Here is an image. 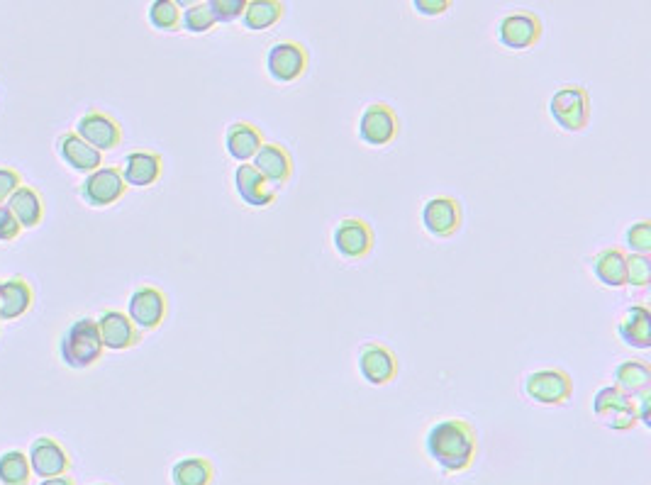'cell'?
I'll list each match as a JSON object with an SVG mask.
<instances>
[{
    "label": "cell",
    "mask_w": 651,
    "mask_h": 485,
    "mask_svg": "<svg viewBox=\"0 0 651 485\" xmlns=\"http://www.w3.org/2000/svg\"><path fill=\"white\" fill-rule=\"evenodd\" d=\"M593 276L605 288H625L627 286V254L617 247H605L593 256L591 261Z\"/></svg>",
    "instance_id": "22"
},
{
    "label": "cell",
    "mask_w": 651,
    "mask_h": 485,
    "mask_svg": "<svg viewBox=\"0 0 651 485\" xmlns=\"http://www.w3.org/2000/svg\"><path fill=\"white\" fill-rule=\"evenodd\" d=\"M120 174L127 186L149 188L164 174V159L157 152H132L125 156Z\"/></svg>",
    "instance_id": "20"
},
{
    "label": "cell",
    "mask_w": 651,
    "mask_h": 485,
    "mask_svg": "<svg viewBox=\"0 0 651 485\" xmlns=\"http://www.w3.org/2000/svg\"><path fill=\"white\" fill-rule=\"evenodd\" d=\"M374 227L361 217H344L332 230V247L347 261H361L374 252Z\"/></svg>",
    "instance_id": "7"
},
{
    "label": "cell",
    "mask_w": 651,
    "mask_h": 485,
    "mask_svg": "<svg viewBox=\"0 0 651 485\" xmlns=\"http://www.w3.org/2000/svg\"><path fill=\"white\" fill-rule=\"evenodd\" d=\"M649 400H651V390H647V393H642V395H637V417H639V422H642L644 427H651V412H649Z\"/></svg>",
    "instance_id": "39"
},
{
    "label": "cell",
    "mask_w": 651,
    "mask_h": 485,
    "mask_svg": "<svg viewBox=\"0 0 651 485\" xmlns=\"http://www.w3.org/2000/svg\"><path fill=\"white\" fill-rule=\"evenodd\" d=\"M76 135L86 144H91L93 149H98V152H110V149L120 147L122 127L120 122L108 113L88 110V113L76 122Z\"/></svg>",
    "instance_id": "13"
},
{
    "label": "cell",
    "mask_w": 651,
    "mask_h": 485,
    "mask_svg": "<svg viewBox=\"0 0 651 485\" xmlns=\"http://www.w3.org/2000/svg\"><path fill=\"white\" fill-rule=\"evenodd\" d=\"M127 188L118 166H100L81 183V198L88 208H110L125 198Z\"/></svg>",
    "instance_id": "10"
},
{
    "label": "cell",
    "mask_w": 651,
    "mask_h": 485,
    "mask_svg": "<svg viewBox=\"0 0 651 485\" xmlns=\"http://www.w3.org/2000/svg\"><path fill=\"white\" fill-rule=\"evenodd\" d=\"M178 5V10H188V8H196V5H203L205 0H174Z\"/></svg>",
    "instance_id": "41"
},
{
    "label": "cell",
    "mask_w": 651,
    "mask_h": 485,
    "mask_svg": "<svg viewBox=\"0 0 651 485\" xmlns=\"http://www.w3.org/2000/svg\"><path fill=\"white\" fill-rule=\"evenodd\" d=\"M40 485H76L74 478H69L64 473V476H54V478H44Z\"/></svg>",
    "instance_id": "40"
},
{
    "label": "cell",
    "mask_w": 651,
    "mask_h": 485,
    "mask_svg": "<svg viewBox=\"0 0 651 485\" xmlns=\"http://www.w3.org/2000/svg\"><path fill=\"white\" fill-rule=\"evenodd\" d=\"M235 193L247 208L257 210L271 208L278 198L276 188L269 186V181L252 164H239L235 169Z\"/></svg>",
    "instance_id": "16"
},
{
    "label": "cell",
    "mask_w": 651,
    "mask_h": 485,
    "mask_svg": "<svg viewBox=\"0 0 651 485\" xmlns=\"http://www.w3.org/2000/svg\"><path fill=\"white\" fill-rule=\"evenodd\" d=\"M310 54L308 47L293 39H283V42L271 44L266 52V74L271 76V81L281 83H296L308 74Z\"/></svg>",
    "instance_id": "6"
},
{
    "label": "cell",
    "mask_w": 651,
    "mask_h": 485,
    "mask_svg": "<svg viewBox=\"0 0 651 485\" xmlns=\"http://www.w3.org/2000/svg\"><path fill=\"white\" fill-rule=\"evenodd\" d=\"M420 220L427 234L437 239H449L461 230L464 213H461V203L452 195H434L422 205Z\"/></svg>",
    "instance_id": "11"
},
{
    "label": "cell",
    "mask_w": 651,
    "mask_h": 485,
    "mask_svg": "<svg viewBox=\"0 0 651 485\" xmlns=\"http://www.w3.org/2000/svg\"><path fill=\"white\" fill-rule=\"evenodd\" d=\"M359 373L369 386H388V383L395 381L398 376V356L393 354L386 344L378 342H366L364 347L359 349Z\"/></svg>",
    "instance_id": "12"
},
{
    "label": "cell",
    "mask_w": 651,
    "mask_h": 485,
    "mask_svg": "<svg viewBox=\"0 0 651 485\" xmlns=\"http://www.w3.org/2000/svg\"><path fill=\"white\" fill-rule=\"evenodd\" d=\"M0 286H3V283H0Z\"/></svg>",
    "instance_id": "43"
},
{
    "label": "cell",
    "mask_w": 651,
    "mask_h": 485,
    "mask_svg": "<svg viewBox=\"0 0 651 485\" xmlns=\"http://www.w3.org/2000/svg\"><path fill=\"white\" fill-rule=\"evenodd\" d=\"M27 461H30L32 473L37 478H54L64 476L71 468V456L57 439L52 437H40L32 442L30 454H27Z\"/></svg>",
    "instance_id": "14"
},
{
    "label": "cell",
    "mask_w": 651,
    "mask_h": 485,
    "mask_svg": "<svg viewBox=\"0 0 651 485\" xmlns=\"http://www.w3.org/2000/svg\"><path fill=\"white\" fill-rule=\"evenodd\" d=\"M57 152L61 161H64L71 171H79V174H91V171L103 166V152H98L91 144L83 142L76 132H64V135L57 139Z\"/></svg>",
    "instance_id": "18"
},
{
    "label": "cell",
    "mask_w": 651,
    "mask_h": 485,
    "mask_svg": "<svg viewBox=\"0 0 651 485\" xmlns=\"http://www.w3.org/2000/svg\"><path fill=\"white\" fill-rule=\"evenodd\" d=\"M625 244L632 254H651V222L639 220L634 225L627 227L625 232Z\"/></svg>",
    "instance_id": "32"
},
{
    "label": "cell",
    "mask_w": 651,
    "mask_h": 485,
    "mask_svg": "<svg viewBox=\"0 0 651 485\" xmlns=\"http://www.w3.org/2000/svg\"><path fill=\"white\" fill-rule=\"evenodd\" d=\"M254 169L269 181V186H274L276 191H281L288 181L293 178V156L283 144L264 142L257 154H254Z\"/></svg>",
    "instance_id": "15"
},
{
    "label": "cell",
    "mask_w": 651,
    "mask_h": 485,
    "mask_svg": "<svg viewBox=\"0 0 651 485\" xmlns=\"http://www.w3.org/2000/svg\"><path fill=\"white\" fill-rule=\"evenodd\" d=\"M35 303V293L25 278H10L0 286V322L18 320Z\"/></svg>",
    "instance_id": "23"
},
{
    "label": "cell",
    "mask_w": 651,
    "mask_h": 485,
    "mask_svg": "<svg viewBox=\"0 0 651 485\" xmlns=\"http://www.w3.org/2000/svg\"><path fill=\"white\" fill-rule=\"evenodd\" d=\"M261 144H264V135L254 122L237 120L225 130V152L237 164H249V159H254Z\"/></svg>",
    "instance_id": "19"
},
{
    "label": "cell",
    "mask_w": 651,
    "mask_h": 485,
    "mask_svg": "<svg viewBox=\"0 0 651 485\" xmlns=\"http://www.w3.org/2000/svg\"><path fill=\"white\" fill-rule=\"evenodd\" d=\"M98 485H108V483H98Z\"/></svg>",
    "instance_id": "42"
},
{
    "label": "cell",
    "mask_w": 651,
    "mask_h": 485,
    "mask_svg": "<svg viewBox=\"0 0 651 485\" xmlns=\"http://www.w3.org/2000/svg\"><path fill=\"white\" fill-rule=\"evenodd\" d=\"M400 135V120L388 103L366 105L359 117V139L366 147H388Z\"/></svg>",
    "instance_id": "8"
},
{
    "label": "cell",
    "mask_w": 651,
    "mask_h": 485,
    "mask_svg": "<svg viewBox=\"0 0 651 485\" xmlns=\"http://www.w3.org/2000/svg\"><path fill=\"white\" fill-rule=\"evenodd\" d=\"M96 322L105 349L127 351V349H135L137 344L142 342V332L137 330L135 322H132L125 312L105 310Z\"/></svg>",
    "instance_id": "17"
},
{
    "label": "cell",
    "mask_w": 651,
    "mask_h": 485,
    "mask_svg": "<svg viewBox=\"0 0 651 485\" xmlns=\"http://www.w3.org/2000/svg\"><path fill=\"white\" fill-rule=\"evenodd\" d=\"M425 454L444 473L469 471L478 454L476 429L459 417L437 420L425 434Z\"/></svg>",
    "instance_id": "1"
},
{
    "label": "cell",
    "mask_w": 651,
    "mask_h": 485,
    "mask_svg": "<svg viewBox=\"0 0 651 485\" xmlns=\"http://www.w3.org/2000/svg\"><path fill=\"white\" fill-rule=\"evenodd\" d=\"M522 393L534 405L561 408L573 398V378L564 369H537L522 378Z\"/></svg>",
    "instance_id": "4"
},
{
    "label": "cell",
    "mask_w": 651,
    "mask_h": 485,
    "mask_svg": "<svg viewBox=\"0 0 651 485\" xmlns=\"http://www.w3.org/2000/svg\"><path fill=\"white\" fill-rule=\"evenodd\" d=\"M32 468L22 451H5L0 456V483L3 485H30Z\"/></svg>",
    "instance_id": "28"
},
{
    "label": "cell",
    "mask_w": 651,
    "mask_h": 485,
    "mask_svg": "<svg viewBox=\"0 0 651 485\" xmlns=\"http://www.w3.org/2000/svg\"><path fill=\"white\" fill-rule=\"evenodd\" d=\"M103 339H100L98 322L93 317H81L69 330L64 332L59 342V356L69 369L83 371L96 366L103 359Z\"/></svg>",
    "instance_id": "2"
},
{
    "label": "cell",
    "mask_w": 651,
    "mask_h": 485,
    "mask_svg": "<svg viewBox=\"0 0 651 485\" xmlns=\"http://www.w3.org/2000/svg\"><path fill=\"white\" fill-rule=\"evenodd\" d=\"M630 403H634V400L630 398V395L622 393L620 388L605 386V388H600L598 393H595L593 412H595V417H598V420H605V417L612 415V412L622 410L625 405H630Z\"/></svg>",
    "instance_id": "30"
},
{
    "label": "cell",
    "mask_w": 651,
    "mask_h": 485,
    "mask_svg": "<svg viewBox=\"0 0 651 485\" xmlns=\"http://www.w3.org/2000/svg\"><path fill=\"white\" fill-rule=\"evenodd\" d=\"M617 337L630 349H651V312L644 305L627 310L617 322Z\"/></svg>",
    "instance_id": "21"
},
{
    "label": "cell",
    "mask_w": 651,
    "mask_h": 485,
    "mask_svg": "<svg viewBox=\"0 0 651 485\" xmlns=\"http://www.w3.org/2000/svg\"><path fill=\"white\" fill-rule=\"evenodd\" d=\"M544 25L542 18L530 10H515V13L503 15L495 27V37H498L500 47L510 49V52H527L542 42Z\"/></svg>",
    "instance_id": "5"
},
{
    "label": "cell",
    "mask_w": 651,
    "mask_h": 485,
    "mask_svg": "<svg viewBox=\"0 0 651 485\" xmlns=\"http://www.w3.org/2000/svg\"><path fill=\"white\" fill-rule=\"evenodd\" d=\"M286 18V5L281 0H249L242 13V25L249 32H264Z\"/></svg>",
    "instance_id": "25"
},
{
    "label": "cell",
    "mask_w": 651,
    "mask_h": 485,
    "mask_svg": "<svg viewBox=\"0 0 651 485\" xmlns=\"http://www.w3.org/2000/svg\"><path fill=\"white\" fill-rule=\"evenodd\" d=\"M454 0H413V10L422 18H442L452 10Z\"/></svg>",
    "instance_id": "36"
},
{
    "label": "cell",
    "mask_w": 651,
    "mask_h": 485,
    "mask_svg": "<svg viewBox=\"0 0 651 485\" xmlns=\"http://www.w3.org/2000/svg\"><path fill=\"white\" fill-rule=\"evenodd\" d=\"M5 205H8L10 213H13L15 220H18V225L22 227V230H32V227L40 225L42 217H44L42 195L30 186H20L18 191L10 195L8 203Z\"/></svg>",
    "instance_id": "24"
},
{
    "label": "cell",
    "mask_w": 651,
    "mask_h": 485,
    "mask_svg": "<svg viewBox=\"0 0 651 485\" xmlns=\"http://www.w3.org/2000/svg\"><path fill=\"white\" fill-rule=\"evenodd\" d=\"M612 381L630 398L647 393L651 390V369L644 361H622L612 371Z\"/></svg>",
    "instance_id": "26"
},
{
    "label": "cell",
    "mask_w": 651,
    "mask_h": 485,
    "mask_svg": "<svg viewBox=\"0 0 651 485\" xmlns=\"http://www.w3.org/2000/svg\"><path fill=\"white\" fill-rule=\"evenodd\" d=\"M547 110L561 132L581 135L591 125V93L581 83H564L552 93Z\"/></svg>",
    "instance_id": "3"
},
{
    "label": "cell",
    "mask_w": 651,
    "mask_h": 485,
    "mask_svg": "<svg viewBox=\"0 0 651 485\" xmlns=\"http://www.w3.org/2000/svg\"><path fill=\"white\" fill-rule=\"evenodd\" d=\"M20 186H22L20 171L0 169V203H3V200H8Z\"/></svg>",
    "instance_id": "38"
},
{
    "label": "cell",
    "mask_w": 651,
    "mask_h": 485,
    "mask_svg": "<svg viewBox=\"0 0 651 485\" xmlns=\"http://www.w3.org/2000/svg\"><path fill=\"white\" fill-rule=\"evenodd\" d=\"M651 283V261L644 254L627 256V286L647 288Z\"/></svg>",
    "instance_id": "33"
},
{
    "label": "cell",
    "mask_w": 651,
    "mask_h": 485,
    "mask_svg": "<svg viewBox=\"0 0 651 485\" xmlns=\"http://www.w3.org/2000/svg\"><path fill=\"white\" fill-rule=\"evenodd\" d=\"M215 468L205 456H186L171 466V483L174 485H213Z\"/></svg>",
    "instance_id": "27"
},
{
    "label": "cell",
    "mask_w": 651,
    "mask_h": 485,
    "mask_svg": "<svg viewBox=\"0 0 651 485\" xmlns=\"http://www.w3.org/2000/svg\"><path fill=\"white\" fill-rule=\"evenodd\" d=\"M247 3L249 0H205V5H208L210 13L215 15V20L225 22V25L242 18Z\"/></svg>",
    "instance_id": "34"
},
{
    "label": "cell",
    "mask_w": 651,
    "mask_h": 485,
    "mask_svg": "<svg viewBox=\"0 0 651 485\" xmlns=\"http://www.w3.org/2000/svg\"><path fill=\"white\" fill-rule=\"evenodd\" d=\"M166 315H169V298L157 286H139L130 295L127 303V317L135 322L139 332H154L164 325Z\"/></svg>",
    "instance_id": "9"
},
{
    "label": "cell",
    "mask_w": 651,
    "mask_h": 485,
    "mask_svg": "<svg viewBox=\"0 0 651 485\" xmlns=\"http://www.w3.org/2000/svg\"><path fill=\"white\" fill-rule=\"evenodd\" d=\"M600 422H603L608 429H612V432H630V429L637 427V422H639L637 405L634 403L625 405V408L612 412V415H608L605 420H600Z\"/></svg>",
    "instance_id": "35"
},
{
    "label": "cell",
    "mask_w": 651,
    "mask_h": 485,
    "mask_svg": "<svg viewBox=\"0 0 651 485\" xmlns=\"http://www.w3.org/2000/svg\"><path fill=\"white\" fill-rule=\"evenodd\" d=\"M147 20L157 32L181 30V10H178L174 0H152L147 10Z\"/></svg>",
    "instance_id": "29"
},
{
    "label": "cell",
    "mask_w": 651,
    "mask_h": 485,
    "mask_svg": "<svg viewBox=\"0 0 651 485\" xmlns=\"http://www.w3.org/2000/svg\"><path fill=\"white\" fill-rule=\"evenodd\" d=\"M215 25V15L210 13V8L205 3L181 13V30L188 32V35H208V32H213Z\"/></svg>",
    "instance_id": "31"
},
{
    "label": "cell",
    "mask_w": 651,
    "mask_h": 485,
    "mask_svg": "<svg viewBox=\"0 0 651 485\" xmlns=\"http://www.w3.org/2000/svg\"><path fill=\"white\" fill-rule=\"evenodd\" d=\"M22 227L18 225L13 213L5 203H0V242H15L20 237Z\"/></svg>",
    "instance_id": "37"
}]
</instances>
